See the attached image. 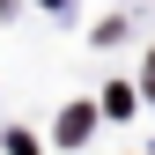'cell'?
Segmentation results:
<instances>
[{"mask_svg": "<svg viewBox=\"0 0 155 155\" xmlns=\"http://www.w3.org/2000/svg\"><path fill=\"white\" fill-rule=\"evenodd\" d=\"M89 118H96V111H89V104H74L67 118H59V140H89Z\"/></svg>", "mask_w": 155, "mask_h": 155, "instance_id": "obj_1", "label": "cell"}, {"mask_svg": "<svg viewBox=\"0 0 155 155\" xmlns=\"http://www.w3.org/2000/svg\"><path fill=\"white\" fill-rule=\"evenodd\" d=\"M8 148H15V155H37V140H30V133H15V140H8Z\"/></svg>", "mask_w": 155, "mask_h": 155, "instance_id": "obj_2", "label": "cell"}, {"mask_svg": "<svg viewBox=\"0 0 155 155\" xmlns=\"http://www.w3.org/2000/svg\"><path fill=\"white\" fill-rule=\"evenodd\" d=\"M148 89H155V59H148Z\"/></svg>", "mask_w": 155, "mask_h": 155, "instance_id": "obj_3", "label": "cell"}]
</instances>
